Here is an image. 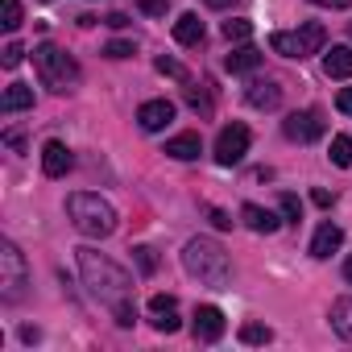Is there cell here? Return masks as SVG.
Segmentation results:
<instances>
[{"instance_id": "obj_1", "label": "cell", "mask_w": 352, "mask_h": 352, "mask_svg": "<svg viewBox=\"0 0 352 352\" xmlns=\"http://www.w3.org/2000/svg\"><path fill=\"white\" fill-rule=\"evenodd\" d=\"M79 274H83V286L91 290V298H100L120 327H133L137 323V302H133V278L112 261L104 257L100 249H79Z\"/></svg>"}, {"instance_id": "obj_2", "label": "cell", "mask_w": 352, "mask_h": 352, "mask_svg": "<svg viewBox=\"0 0 352 352\" xmlns=\"http://www.w3.org/2000/svg\"><path fill=\"white\" fill-rule=\"evenodd\" d=\"M183 265H187V274L199 278L204 286H228V278H232L228 253H224V245L212 241V236H195V241H187V249H183Z\"/></svg>"}, {"instance_id": "obj_3", "label": "cell", "mask_w": 352, "mask_h": 352, "mask_svg": "<svg viewBox=\"0 0 352 352\" xmlns=\"http://www.w3.org/2000/svg\"><path fill=\"white\" fill-rule=\"evenodd\" d=\"M67 216H71V224H75L83 236H112V232H116V212H112V204H104V199L91 195V191L67 195Z\"/></svg>"}, {"instance_id": "obj_4", "label": "cell", "mask_w": 352, "mask_h": 352, "mask_svg": "<svg viewBox=\"0 0 352 352\" xmlns=\"http://www.w3.org/2000/svg\"><path fill=\"white\" fill-rule=\"evenodd\" d=\"M34 67H38V79H42L54 96L75 91V83H79V63H75L67 50H58L54 42H42V46L34 50Z\"/></svg>"}, {"instance_id": "obj_5", "label": "cell", "mask_w": 352, "mask_h": 352, "mask_svg": "<svg viewBox=\"0 0 352 352\" xmlns=\"http://www.w3.org/2000/svg\"><path fill=\"white\" fill-rule=\"evenodd\" d=\"M323 42H327V30H323L319 21H307V25H298V30H278V34H270V50L282 54V58H298V63L311 58V54H319Z\"/></svg>"}, {"instance_id": "obj_6", "label": "cell", "mask_w": 352, "mask_h": 352, "mask_svg": "<svg viewBox=\"0 0 352 352\" xmlns=\"http://www.w3.org/2000/svg\"><path fill=\"white\" fill-rule=\"evenodd\" d=\"M25 286H30L25 257H21V249L13 241H5V245H0V298H5V302H21Z\"/></svg>"}, {"instance_id": "obj_7", "label": "cell", "mask_w": 352, "mask_h": 352, "mask_svg": "<svg viewBox=\"0 0 352 352\" xmlns=\"http://www.w3.org/2000/svg\"><path fill=\"white\" fill-rule=\"evenodd\" d=\"M249 141H253V133H249L241 120L224 124V129H220V137H216V162H220V166H236V162H245Z\"/></svg>"}, {"instance_id": "obj_8", "label": "cell", "mask_w": 352, "mask_h": 352, "mask_svg": "<svg viewBox=\"0 0 352 352\" xmlns=\"http://www.w3.org/2000/svg\"><path fill=\"white\" fill-rule=\"evenodd\" d=\"M282 133H286V141H298V145L319 141V137H323V112H319V108L290 112V116L282 120Z\"/></svg>"}, {"instance_id": "obj_9", "label": "cell", "mask_w": 352, "mask_h": 352, "mask_svg": "<svg viewBox=\"0 0 352 352\" xmlns=\"http://www.w3.org/2000/svg\"><path fill=\"white\" fill-rule=\"evenodd\" d=\"M149 323H153L157 331H179V327H183V319H179V298H174V294H153V298H149Z\"/></svg>"}, {"instance_id": "obj_10", "label": "cell", "mask_w": 352, "mask_h": 352, "mask_svg": "<svg viewBox=\"0 0 352 352\" xmlns=\"http://www.w3.org/2000/svg\"><path fill=\"white\" fill-rule=\"evenodd\" d=\"M220 336H224V311H220V307H212V302L195 307V340L216 344Z\"/></svg>"}, {"instance_id": "obj_11", "label": "cell", "mask_w": 352, "mask_h": 352, "mask_svg": "<svg viewBox=\"0 0 352 352\" xmlns=\"http://www.w3.org/2000/svg\"><path fill=\"white\" fill-rule=\"evenodd\" d=\"M245 100H249V108L270 112V108L282 104V83H278V79H253V83L245 87Z\"/></svg>"}, {"instance_id": "obj_12", "label": "cell", "mask_w": 352, "mask_h": 352, "mask_svg": "<svg viewBox=\"0 0 352 352\" xmlns=\"http://www.w3.org/2000/svg\"><path fill=\"white\" fill-rule=\"evenodd\" d=\"M174 120V104L170 100H145L141 108H137V124L145 129V133H157V129H166Z\"/></svg>"}, {"instance_id": "obj_13", "label": "cell", "mask_w": 352, "mask_h": 352, "mask_svg": "<svg viewBox=\"0 0 352 352\" xmlns=\"http://www.w3.org/2000/svg\"><path fill=\"white\" fill-rule=\"evenodd\" d=\"M71 166H75V157H71V149L63 141H46L42 145V170L50 174V179H67Z\"/></svg>"}, {"instance_id": "obj_14", "label": "cell", "mask_w": 352, "mask_h": 352, "mask_svg": "<svg viewBox=\"0 0 352 352\" xmlns=\"http://www.w3.org/2000/svg\"><path fill=\"white\" fill-rule=\"evenodd\" d=\"M340 245H344V232H340V224H331V220H327V224H319V228H315V236H311V257L327 261Z\"/></svg>"}, {"instance_id": "obj_15", "label": "cell", "mask_w": 352, "mask_h": 352, "mask_svg": "<svg viewBox=\"0 0 352 352\" xmlns=\"http://www.w3.org/2000/svg\"><path fill=\"white\" fill-rule=\"evenodd\" d=\"M241 220H245V228H253V232H261V236H270V232L282 228V220H278L270 208H261V204H245V208H241Z\"/></svg>"}, {"instance_id": "obj_16", "label": "cell", "mask_w": 352, "mask_h": 352, "mask_svg": "<svg viewBox=\"0 0 352 352\" xmlns=\"http://www.w3.org/2000/svg\"><path fill=\"white\" fill-rule=\"evenodd\" d=\"M166 153H170L174 162H195V157L204 153V141H199V133H179V137L166 141Z\"/></svg>"}, {"instance_id": "obj_17", "label": "cell", "mask_w": 352, "mask_h": 352, "mask_svg": "<svg viewBox=\"0 0 352 352\" xmlns=\"http://www.w3.org/2000/svg\"><path fill=\"white\" fill-rule=\"evenodd\" d=\"M323 75L327 79H352V46H331L323 54Z\"/></svg>"}, {"instance_id": "obj_18", "label": "cell", "mask_w": 352, "mask_h": 352, "mask_svg": "<svg viewBox=\"0 0 352 352\" xmlns=\"http://www.w3.org/2000/svg\"><path fill=\"white\" fill-rule=\"evenodd\" d=\"M261 63H265V54H261L257 46H236V50L224 58V67H228L232 75H249V71H257Z\"/></svg>"}, {"instance_id": "obj_19", "label": "cell", "mask_w": 352, "mask_h": 352, "mask_svg": "<svg viewBox=\"0 0 352 352\" xmlns=\"http://www.w3.org/2000/svg\"><path fill=\"white\" fill-rule=\"evenodd\" d=\"M174 42L179 46H199L204 42V21L195 13H183L179 21H174Z\"/></svg>"}, {"instance_id": "obj_20", "label": "cell", "mask_w": 352, "mask_h": 352, "mask_svg": "<svg viewBox=\"0 0 352 352\" xmlns=\"http://www.w3.org/2000/svg\"><path fill=\"white\" fill-rule=\"evenodd\" d=\"M21 108H34V87H25V83H9L5 96H0V112H21Z\"/></svg>"}, {"instance_id": "obj_21", "label": "cell", "mask_w": 352, "mask_h": 352, "mask_svg": "<svg viewBox=\"0 0 352 352\" xmlns=\"http://www.w3.org/2000/svg\"><path fill=\"white\" fill-rule=\"evenodd\" d=\"M331 327H336L344 340H352V298H340V302L331 307Z\"/></svg>"}, {"instance_id": "obj_22", "label": "cell", "mask_w": 352, "mask_h": 352, "mask_svg": "<svg viewBox=\"0 0 352 352\" xmlns=\"http://www.w3.org/2000/svg\"><path fill=\"white\" fill-rule=\"evenodd\" d=\"M331 162H336L340 170H348V166H352V137H344V133H340V137H331Z\"/></svg>"}, {"instance_id": "obj_23", "label": "cell", "mask_w": 352, "mask_h": 352, "mask_svg": "<svg viewBox=\"0 0 352 352\" xmlns=\"http://www.w3.org/2000/svg\"><path fill=\"white\" fill-rule=\"evenodd\" d=\"M0 5H5V21H0V25H5V34H17L21 30V0H0Z\"/></svg>"}, {"instance_id": "obj_24", "label": "cell", "mask_w": 352, "mask_h": 352, "mask_svg": "<svg viewBox=\"0 0 352 352\" xmlns=\"http://www.w3.org/2000/svg\"><path fill=\"white\" fill-rule=\"evenodd\" d=\"M133 261H137V270H141L145 278L157 274V253H153L149 245H137V249H133Z\"/></svg>"}, {"instance_id": "obj_25", "label": "cell", "mask_w": 352, "mask_h": 352, "mask_svg": "<svg viewBox=\"0 0 352 352\" xmlns=\"http://www.w3.org/2000/svg\"><path fill=\"white\" fill-rule=\"evenodd\" d=\"M224 38L228 42H249L253 38V21H241V17L236 21H224Z\"/></svg>"}, {"instance_id": "obj_26", "label": "cell", "mask_w": 352, "mask_h": 352, "mask_svg": "<svg viewBox=\"0 0 352 352\" xmlns=\"http://www.w3.org/2000/svg\"><path fill=\"white\" fill-rule=\"evenodd\" d=\"M241 340H245V344H270L274 331H270L265 323H245V327H241Z\"/></svg>"}, {"instance_id": "obj_27", "label": "cell", "mask_w": 352, "mask_h": 352, "mask_svg": "<svg viewBox=\"0 0 352 352\" xmlns=\"http://www.w3.org/2000/svg\"><path fill=\"white\" fill-rule=\"evenodd\" d=\"M187 104L195 108V112H212V96H208V87H187Z\"/></svg>"}, {"instance_id": "obj_28", "label": "cell", "mask_w": 352, "mask_h": 352, "mask_svg": "<svg viewBox=\"0 0 352 352\" xmlns=\"http://www.w3.org/2000/svg\"><path fill=\"white\" fill-rule=\"evenodd\" d=\"M21 58H25V50H21V42H9L5 50H0V63H5L9 71H13V67H21Z\"/></svg>"}, {"instance_id": "obj_29", "label": "cell", "mask_w": 352, "mask_h": 352, "mask_svg": "<svg viewBox=\"0 0 352 352\" xmlns=\"http://www.w3.org/2000/svg\"><path fill=\"white\" fill-rule=\"evenodd\" d=\"M282 216H286V224H298V220H302V208H298V199H294L290 191L282 195Z\"/></svg>"}, {"instance_id": "obj_30", "label": "cell", "mask_w": 352, "mask_h": 352, "mask_svg": "<svg viewBox=\"0 0 352 352\" xmlns=\"http://www.w3.org/2000/svg\"><path fill=\"white\" fill-rule=\"evenodd\" d=\"M153 67H157V75H170V79H187V71H183L179 63H174V58H166V54H162Z\"/></svg>"}, {"instance_id": "obj_31", "label": "cell", "mask_w": 352, "mask_h": 352, "mask_svg": "<svg viewBox=\"0 0 352 352\" xmlns=\"http://www.w3.org/2000/svg\"><path fill=\"white\" fill-rule=\"evenodd\" d=\"M104 54H108V58H129V54H133V42H108Z\"/></svg>"}, {"instance_id": "obj_32", "label": "cell", "mask_w": 352, "mask_h": 352, "mask_svg": "<svg viewBox=\"0 0 352 352\" xmlns=\"http://www.w3.org/2000/svg\"><path fill=\"white\" fill-rule=\"evenodd\" d=\"M137 5H141L149 17H162V13H166V0H137Z\"/></svg>"}, {"instance_id": "obj_33", "label": "cell", "mask_w": 352, "mask_h": 352, "mask_svg": "<svg viewBox=\"0 0 352 352\" xmlns=\"http://www.w3.org/2000/svg\"><path fill=\"white\" fill-rule=\"evenodd\" d=\"M336 108H340L344 116H352V87H344V91L336 96Z\"/></svg>"}, {"instance_id": "obj_34", "label": "cell", "mask_w": 352, "mask_h": 352, "mask_svg": "<svg viewBox=\"0 0 352 352\" xmlns=\"http://www.w3.org/2000/svg\"><path fill=\"white\" fill-rule=\"evenodd\" d=\"M208 216H212V224H216V228H232V216H228V212H220V208H212Z\"/></svg>"}, {"instance_id": "obj_35", "label": "cell", "mask_w": 352, "mask_h": 352, "mask_svg": "<svg viewBox=\"0 0 352 352\" xmlns=\"http://www.w3.org/2000/svg\"><path fill=\"white\" fill-rule=\"evenodd\" d=\"M5 141H9L13 149H25V137H21V129H9V133H5Z\"/></svg>"}, {"instance_id": "obj_36", "label": "cell", "mask_w": 352, "mask_h": 352, "mask_svg": "<svg viewBox=\"0 0 352 352\" xmlns=\"http://www.w3.org/2000/svg\"><path fill=\"white\" fill-rule=\"evenodd\" d=\"M311 199H315V208H331L336 195H331V191H311Z\"/></svg>"}, {"instance_id": "obj_37", "label": "cell", "mask_w": 352, "mask_h": 352, "mask_svg": "<svg viewBox=\"0 0 352 352\" xmlns=\"http://www.w3.org/2000/svg\"><path fill=\"white\" fill-rule=\"evenodd\" d=\"M104 21H108V25H112V30H124V25H129V17H124V13H108V17H104Z\"/></svg>"}, {"instance_id": "obj_38", "label": "cell", "mask_w": 352, "mask_h": 352, "mask_svg": "<svg viewBox=\"0 0 352 352\" xmlns=\"http://www.w3.org/2000/svg\"><path fill=\"white\" fill-rule=\"evenodd\" d=\"M311 5H323V9H348L352 0H311Z\"/></svg>"}, {"instance_id": "obj_39", "label": "cell", "mask_w": 352, "mask_h": 352, "mask_svg": "<svg viewBox=\"0 0 352 352\" xmlns=\"http://www.w3.org/2000/svg\"><path fill=\"white\" fill-rule=\"evenodd\" d=\"M38 336H42L38 327H21V340H25V344H38Z\"/></svg>"}, {"instance_id": "obj_40", "label": "cell", "mask_w": 352, "mask_h": 352, "mask_svg": "<svg viewBox=\"0 0 352 352\" xmlns=\"http://www.w3.org/2000/svg\"><path fill=\"white\" fill-rule=\"evenodd\" d=\"M212 9H228V5H236V0H208Z\"/></svg>"}, {"instance_id": "obj_41", "label": "cell", "mask_w": 352, "mask_h": 352, "mask_svg": "<svg viewBox=\"0 0 352 352\" xmlns=\"http://www.w3.org/2000/svg\"><path fill=\"white\" fill-rule=\"evenodd\" d=\"M344 278H348V282H352V257H348V261H344Z\"/></svg>"}, {"instance_id": "obj_42", "label": "cell", "mask_w": 352, "mask_h": 352, "mask_svg": "<svg viewBox=\"0 0 352 352\" xmlns=\"http://www.w3.org/2000/svg\"><path fill=\"white\" fill-rule=\"evenodd\" d=\"M348 34H352V25H348Z\"/></svg>"}]
</instances>
